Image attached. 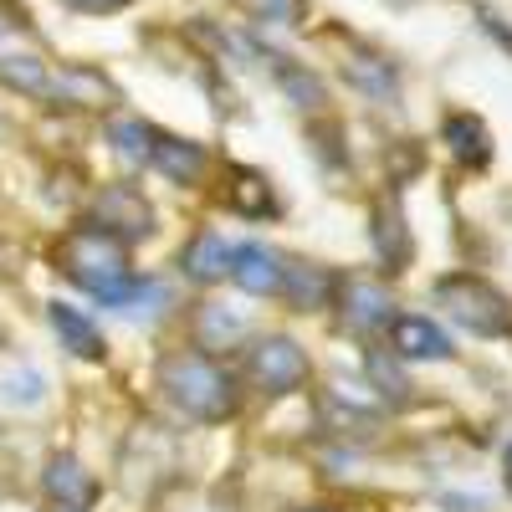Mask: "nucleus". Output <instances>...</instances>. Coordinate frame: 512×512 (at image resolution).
Listing matches in <instances>:
<instances>
[{"mask_svg": "<svg viewBox=\"0 0 512 512\" xmlns=\"http://www.w3.org/2000/svg\"><path fill=\"white\" fill-rule=\"evenodd\" d=\"M159 390H164V400L175 410H185L190 420H205V425L231 420L241 410L236 379L210 354H169L159 364Z\"/></svg>", "mask_w": 512, "mask_h": 512, "instance_id": "obj_1", "label": "nucleus"}, {"mask_svg": "<svg viewBox=\"0 0 512 512\" xmlns=\"http://www.w3.org/2000/svg\"><path fill=\"white\" fill-rule=\"evenodd\" d=\"M57 262L62 272L82 287V292H93L98 303L118 308L123 303V292L134 287V267H128V246L108 231H98L93 221L88 226H77L67 231V241L57 246Z\"/></svg>", "mask_w": 512, "mask_h": 512, "instance_id": "obj_2", "label": "nucleus"}, {"mask_svg": "<svg viewBox=\"0 0 512 512\" xmlns=\"http://www.w3.org/2000/svg\"><path fill=\"white\" fill-rule=\"evenodd\" d=\"M436 297L446 303V313H451L461 328H472V333H482V338L512 333V297L497 292L487 277H441V282H436Z\"/></svg>", "mask_w": 512, "mask_h": 512, "instance_id": "obj_3", "label": "nucleus"}, {"mask_svg": "<svg viewBox=\"0 0 512 512\" xmlns=\"http://www.w3.org/2000/svg\"><path fill=\"white\" fill-rule=\"evenodd\" d=\"M313 379V359L308 349L297 344V338H256V344L246 349V384L251 390H262V395H292V390H303V384Z\"/></svg>", "mask_w": 512, "mask_h": 512, "instance_id": "obj_4", "label": "nucleus"}, {"mask_svg": "<svg viewBox=\"0 0 512 512\" xmlns=\"http://www.w3.org/2000/svg\"><path fill=\"white\" fill-rule=\"evenodd\" d=\"M226 277L246 292V297H272L282 287V256L262 241H246V246H231V262H226Z\"/></svg>", "mask_w": 512, "mask_h": 512, "instance_id": "obj_5", "label": "nucleus"}, {"mask_svg": "<svg viewBox=\"0 0 512 512\" xmlns=\"http://www.w3.org/2000/svg\"><path fill=\"white\" fill-rule=\"evenodd\" d=\"M41 492H47V502L62 507V512H88L93 497H98V482L88 477V466L77 456H52L47 472H41Z\"/></svg>", "mask_w": 512, "mask_h": 512, "instance_id": "obj_6", "label": "nucleus"}, {"mask_svg": "<svg viewBox=\"0 0 512 512\" xmlns=\"http://www.w3.org/2000/svg\"><path fill=\"white\" fill-rule=\"evenodd\" d=\"M93 226H98V231H108V236H118V241H123V231L139 241V236H149V226H154V210L144 205V195L113 185V190L93 205Z\"/></svg>", "mask_w": 512, "mask_h": 512, "instance_id": "obj_7", "label": "nucleus"}, {"mask_svg": "<svg viewBox=\"0 0 512 512\" xmlns=\"http://www.w3.org/2000/svg\"><path fill=\"white\" fill-rule=\"evenodd\" d=\"M333 272L328 267H318V262H282V297L297 308V313H318V308H328L333 303Z\"/></svg>", "mask_w": 512, "mask_h": 512, "instance_id": "obj_8", "label": "nucleus"}, {"mask_svg": "<svg viewBox=\"0 0 512 512\" xmlns=\"http://www.w3.org/2000/svg\"><path fill=\"white\" fill-rule=\"evenodd\" d=\"M154 169H164V180H175V185H200L205 180V144L195 139H180V134H154V154H149Z\"/></svg>", "mask_w": 512, "mask_h": 512, "instance_id": "obj_9", "label": "nucleus"}, {"mask_svg": "<svg viewBox=\"0 0 512 512\" xmlns=\"http://www.w3.org/2000/svg\"><path fill=\"white\" fill-rule=\"evenodd\" d=\"M441 134H446V149H451L456 164H466V169H487L492 164V128L477 113H446Z\"/></svg>", "mask_w": 512, "mask_h": 512, "instance_id": "obj_10", "label": "nucleus"}, {"mask_svg": "<svg viewBox=\"0 0 512 512\" xmlns=\"http://www.w3.org/2000/svg\"><path fill=\"white\" fill-rule=\"evenodd\" d=\"M390 338H395V354L400 359H415V364H436V359H451V338L431 323V318H395L390 323Z\"/></svg>", "mask_w": 512, "mask_h": 512, "instance_id": "obj_11", "label": "nucleus"}, {"mask_svg": "<svg viewBox=\"0 0 512 512\" xmlns=\"http://www.w3.org/2000/svg\"><path fill=\"white\" fill-rule=\"evenodd\" d=\"M369 241H374V251H379L384 272H400V262L410 256V231H405V216H400L395 200H379V205H374V216H369Z\"/></svg>", "mask_w": 512, "mask_h": 512, "instance_id": "obj_12", "label": "nucleus"}, {"mask_svg": "<svg viewBox=\"0 0 512 512\" xmlns=\"http://www.w3.org/2000/svg\"><path fill=\"white\" fill-rule=\"evenodd\" d=\"M344 318H349V328H359V333L390 328V323H395L390 292H384L379 282H349V287H344Z\"/></svg>", "mask_w": 512, "mask_h": 512, "instance_id": "obj_13", "label": "nucleus"}, {"mask_svg": "<svg viewBox=\"0 0 512 512\" xmlns=\"http://www.w3.org/2000/svg\"><path fill=\"white\" fill-rule=\"evenodd\" d=\"M47 318H52L57 338H62L72 354H82V359H103V333H98V323H93L88 313H77L72 303H47Z\"/></svg>", "mask_w": 512, "mask_h": 512, "instance_id": "obj_14", "label": "nucleus"}, {"mask_svg": "<svg viewBox=\"0 0 512 512\" xmlns=\"http://www.w3.org/2000/svg\"><path fill=\"white\" fill-rule=\"evenodd\" d=\"M226 262H231V246H226L216 231H200V236L185 246V256H180V267H185L190 282H221V277H226Z\"/></svg>", "mask_w": 512, "mask_h": 512, "instance_id": "obj_15", "label": "nucleus"}, {"mask_svg": "<svg viewBox=\"0 0 512 512\" xmlns=\"http://www.w3.org/2000/svg\"><path fill=\"white\" fill-rule=\"evenodd\" d=\"M231 205L241 210V216H251V221L277 216V195H272V185L256 175V169H236L231 175Z\"/></svg>", "mask_w": 512, "mask_h": 512, "instance_id": "obj_16", "label": "nucleus"}, {"mask_svg": "<svg viewBox=\"0 0 512 512\" xmlns=\"http://www.w3.org/2000/svg\"><path fill=\"white\" fill-rule=\"evenodd\" d=\"M200 333H205V349H236L241 338H246V323L231 318L221 303H205V313H200Z\"/></svg>", "mask_w": 512, "mask_h": 512, "instance_id": "obj_17", "label": "nucleus"}, {"mask_svg": "<svg viewBox=\"0 0 512 512\" xmlns=\"http://www.w3.org/2000/svg\"><path fill=\"white\" fill-rule=\"evenodd\" d=\"M251 11H256V21H267V26H303L308 0H251Z\"/></svg>", "mask_w": 512, "mask_h": 512, "instance_id": "obj_18", "label": "nucleus"}, {"mask_svg": "<svg viewBox=\"0 0 512 512\" xmlns=\"http://www.w3.org/2000/svg\"><path fill=\"white\" fill-rule=\"evenodd\" d=\"M72 11H88V16H113L123 6H134V0H67Z\"/></svg>", "mask_w": 512, "mask_h": 512, "instance_id": "obj_19", "label": "nucleus"}, {"mask_svg": "<svg viewBox=\"0 0 512 512\" xmlns=\"http://www.w3.org/2000/svg\"><path fill=\"white\" fill-rule=\"evenodd\" d=\"M507 487H512V451H507Z\"/></svg>", "mask_w": 512, "mask_h": 512, "instance_id": "obj_20", "label": "nucleus"}, {"mask_svg": "<svg viewBox=\"0 0 512 512\" xmlns=\"http://www.w3.org/2000/svg\"><path fill=\"white\" fill-rule=\"evenodd\" d=\"M297 512H328V507H297Z\"/></svg>", "mask_w": 512, "mask_h": 512, "instance_id": "obj_21", "label": "nucleus"}, {"mask_svg": "<svg viewBox=\"0 0 512 512\" xmlns=\"http://www.w3.org/2000/svg\"><path fill=\"white\" fill-rule=\"evenodd\" d=\"M0 36H6V21H0Z\"/></svg>", "mask_w": 512, "mask_h": 512, "instance_id": "obj_22", "label": "nucleus"}]
</instances>
